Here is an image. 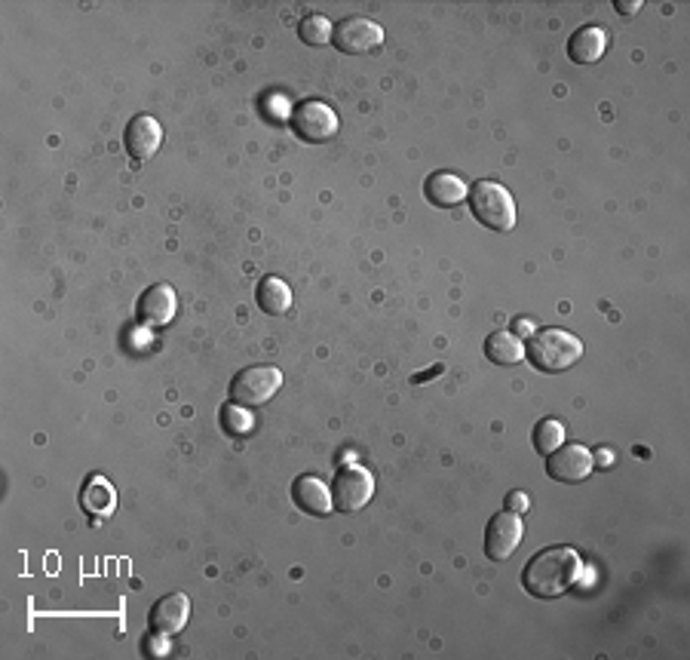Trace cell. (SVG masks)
<instances>
[{
	"label": "cell",
	"instance_id": "obj_16",
	"mask_svg": "<svg viewBox=\"0 0 690 660\" xmlns=\"http://www.w3.org/2000/svg\"><path fill=\"white\" fill-rule=\"evenodd\" d=\"M114 504H117V495H114V486L105 479V476H89L83 482L80 489V507L89 513V516H111L114 513Z\"/></svg>",
	"mask_w": 690,
	"mask_h": 660
},
{
	"label": "cell",
	"instance_id": "obj_24",
	"mask_svg": "<svg viewBox=\"0 0 690 660\" xmlns=\"http://www.w3.org/2000/svg\"><path fill=\"white\" fill-rule=\"evenodd\" d=\"M531 332H537L531 320H516V323H513V335H516V338H528Z\"/></svg>",
	"mask_w": 690,
	"mask_h": 660
},
{
	"label": "cell",
	"instance_id": "obj_18",
	"mask_svg": "<svg viewBox=\"0 0 690 660\" xmlns=\"http://www.w3.org/2000/svg\"><path fill=\"white\" fill-rule=\"evenodd\" d=\"M485 357L497 366H516L525 360V344L513 332H491L485 338Z\"/></svg>",
	"mask_w": 690,
	"mask_h": 660
},
{
	"label": "cell",
	"instance_id": "obj_20",
	"mask_svg": "<svg viewBox=\"0 0 690 660\" xmlns=\"http://www.w3.org/2000/svg\"><path fill=\"white\" fill-rule=\"evenodd\" d=\"M559 446H565V427L562 421L556 418H546L534 427V449L540 455H549V452H556Z\"/></svg>",
	"mask_w": 690,
	"mask_h": 660
},
{
	"label": "cell",
	"instance_id": "obj_11",
	"mask_svg": "<svg viewBox=\"0 0 690 660\" xmlns=\"http://www.w3.org/2000/svg\"><path fill=\"white\" fill-rule=\"evenodd\" d=\"M188 618H191V599L184 596V593H169V596H163L154 608H151V618H148V624H151V633L154 636H175V633H181L184 630V624H188Z\"/></svg>",
	"mask_w": 690,
	"mask_h": 660
},
{
	"label": "cell",
	"instance_id": "obj_10",
	"mask_svg": "<svg viewBox=\"0 0 690 660\" xmlns=\"http://www.w3.org/2000/svg\"><path fill=\"white\" fill-rule=\"evenodd\" d=\"M123 145H126V154H129L132 160L145 163V160H151V157L160 151V145H163V129H160V123H157L151 114H138V117H132L129 126H126Z\"/></svg>",
	"mask_w": 690,
	"mask_h": 660
},
{
	"label": "cell",
	"instance_id": "obj_2",
	"mask_svg": "<svg viewBox=\"0 0 690 660\" xmlns=\"http://www.w3.org/2000/svg\"><path fill=\"white\" fill-rule=\"evenodd\" d=\"M525 357L540 372H565L583 357V341L565 329H537L528 338Z\"/></svg>",
	"mask_w": 690,
	"mask_h": 660
},
{
	"label": "cell",
	"instance_id": "obj_14",
	"mask_svg": "<svg viewBox=\"0 0 690 660\" xmlns=\"http://www.w3.org/2000/svg\"><path fill=\"white\" fill-rule=\"evenodd\" d=\"M605 47H608L605 31L595 28V25H586V28L574 31V37L568 40V56L577 65H592L605 56Z\"/></svg>",
	"mask_w": 690,
	"mask_h": 660
},
{
	"label": "cell",
	"instance_id": "obj_15",
	"mask_svg": "<svg viewBox=\"0 0 690 660\" xmlns=\"http://www.w3.org/2000/svg\"><path fill=\"white\" fill-rule=\"evenodd\" d=\"M424 194L433 206H457V203H464L470 188L464 185V179H457L454 172H433L427 185H424Z\"/></svg>",
	"mask_w": 690,
	"mask_h": 660
},
{
	"label": "cell",
	"instance_id": "obj_19",
	"mask_svg": "<svg viewBox=\"0 0 690 660\" xmlns=\"http://www.w3.org/2000/svg\"><path fill=\"white\" fill-rule=\"evenodd\" d=\"M298 37L307 47H326V43H332V22L322 13H307L298 22Z\"/></svg>",
	"mask_w": 690,
	"mask_h": 660
},
{
	"label": "cell",
	"instance_id": "obj_1",
	"mask_svg": "<svg viewBox=\"0 0 690 660\" xmlns=\"http://www.w3.org/2000/svg\"><path fill=\"white\" fill-rule=\"evenodd\" d=\"M580 568V556L571 547H549L531 556L522 571V587L534 599H559L577 584Z\"/></svg>",
	"mask_w": 690,
	"mask_h": 660
},
{
	"label": "cell",
	"instance_id": "obj_4",
	"mask_svg": "<svg viewBox=\"0 0 690 660\" xmlns=\"http://www.w3.org/2000/svg\"><path fill=\"white\" fill-rule=\"evenodd\" d=\"M280 387H283V372L276 366L258 363V366H249V369L234 375V381H230V400H234L237 406H246V409L264 406L273 400Z\"/></svg>",
	"mask_w": 690,
	"mask_h": 660
},
{
	"label": "cell",
	"instance_id": "obj_25",
	"mask_svg": "<svg viewBox=\"0 0 690 660\" xmlns=\"http://www.w3.org/2000/svg\"><path fill=\"white\" fill-rule=\"evenodd\" d=\"M617 10H620L623 16H632L635 10H641V0H629V4H617Z\"/></svg>",
	"mask_w": 690,
	"mask_h": 660
},
{
	"label": "cell",
	"instance_id": "obj_6",
	"mask_svg": "<svg viewBox=\"0 0 690 660\" xmlns=\"http://www.w3.org/2000/svg\"><path fill=\"white\" fill-rule=\"evenodd\" d=\"M292 129L304 142H329L338 132V114L319 99H307L292 108Z\"/></svg>",
	"mask_w": 690,
	"mask_h": 660
},
{
	"label": "cell",
	"instance_id": "obj_23",
	"mask_svg": "<svg viewBox=\"0 0 690 660\" xmlns=\"http://www.w3.org/2000/svg\"><path fill=\"white\" fill-rule=\"evenodd\" d=\"M442 372H445V366H442V363H436L433 369H427V372H418V375H414V378H411V384H427L430 378H436V375H442Z\"/></svg>",
	"mask_w": 690,
	"mask_h": 660
},
{
	"label": "cell",
	"instance_id": "obj_26",
	"mask_svg": "<svg viewBox=\"0 0 690 660\" xmlns=\"http://www.w3.org/2000/svg\"><path fill=\"white\" fill-rule=\"evenodd\" d=\"M595 455H598V458H595V464H602V467H605V464H611V452H608V449H598Z\"/></svg>",
	"mask_w": 690,
	"mask_h": 660
},
{
	"label": "cell",
	"instance_id": "obj_22",
	"mask_svg": "<svg viewBox=\"0 0 690 660\" xmlns=\"http://www.w3.org/2000/svg\"><path fill=\"white\" fill-rule=\"evenodd\" d=\"M506 510H510V513H525L528 510V495L525 492H510V495H506Z\"/></svg>",
	"mask_w": 690,
	"mask_h": 660
},
{
	"label": "cell",
	"instance_id": "obj_12",
	"mask_svg": "<svg viewBox=\"0 0 690 660\" xmlns=\"http://www.w3.org/2000/svg\"><path fill=\"white\" fill-rule=\"evenodd\" d=\"M175 307H178V298H175V289L166 286V283H157L151 289L142 292V298H138V320H142V326H166L172 323L175 317Z\"/></svg>",
	"mask_w": 690,
	"mask_h": 660
},
{
	"label": "cell",
	"instance_id": "obj_21",
	"mask_svg": "<svg viewBox=\"0 0 690 660\" xmlns=\"http://www.w3.org/2000/svg\"><path fill=\"white\" fill-rule=\"evenodd\" d=\"M221 424L227 433H234V436H243V433H252L255 421H252V412L246 406H224L221 409Z\"/></svg>",
	"mask_w": 690,
	"mask_h": 660
},
{
	"label": "cell",
	"instance_id": "obj_7",
	"mask_svg": "<svg viewBox=\"0 0 690 660\" xmlns=\"http://www.w3.org/2000/svg\"><path fill=\"white\" fill-rule=\"evenodd\" d=\"M372 495H375V479H372V473H368V470H362V467H344L335 476V486H332L335 510L356 513V510H362L368 501H372Z\"/></svg>",
	"mask_w": 690,
	"mask_h": 660
},
{
	"label": "cell",
	"instance_id": "obj_3",
	"mask_svg": "<svg viewBox=\"0 0 690 660\" xmlns=\"http://www.w3.org/2000/svg\"><path fill=\"white\" fill-rule=\"evenodd\" d=\"M470 212L476 215V222H482L488 231L506 234L516 228V203L503 185L497 182H476L467 194Z\"/></svg>",
	"mask_w": 690,
	"mask_h": 660
},
{
	"label": "cell",
	"instance_id": "obj_17",
	"mask_svg": "<svg viewBox=\"0 0 690 660\" xmlns=\"http://www.w3.org/2000/svg\"><path fill=\"white\" fill-rule=\"evenodd\" d=\"M255 301L267 317H283L292 307V289L280 277H264L255 289Z\"/></svg>",
	"mask_w": 690,
	"mask_h": 660
},
{
	"label": "cell",
	"instance_id": "obj_9",
	"mask_svg": "<svg viewBox=\"0 0 690 660\" xmlns=\"http://www.w3.org/2000/svg\"><path fill=\"white\" fill-rule=\"evenodd\" d=\"M522 535H525V525L516 513H497L491 522H488V532H485V553L488 559H510L516 553V547L522 544Z\"/></svg>",
	"mask_w": 690,
	"mask_h": 660
},
{
	"label": "cell",
	"instance_id": "obj_13",
	"mask_svg": "<svg viewBox=\"0 0 690 660\" xmlns=\"http://www.w3.org/2000/svg\"><path fill=\"white\" fill-rule=\"evenodd\" d=\"M292 498L295 504L310 513V516H329L335 510V501H332V492L329 486L322 479L316 476H301L295 479V486H292Z\"/></svg>",
	"mask_w": 690,
	"mask_h": 660
},
{
	"label": "cell",
	"instance_id": "obj_5",
	"mask_svg": "<svg viewBox=\"0 0 690 660\" xmlns=\"http://www.w3.org/2000/svg\"><path fill=\"white\" fill-rule=\"evenodd\" d=\"M332 43H335L341 53H347V56H365V53H372V50L381 47V43H384V31L372 19L350 16V19H344V22H338L332 28Z\"/></svg>",
	"mask_w": 690,
	"mask_h": 660
},
{
	"label": "cell",
	"instance_id": "obj_8",
	"mask_svg": "<svg viewBox=\"0 0 690 660\" xmlns=\"http://www.w3.org/2000/svg\"><path fill=\"white\" fill-rule=\"evenodd\" d=\"M592 467H595V455L580 443L559 446L556 452L546 455V473L556 482H583L592 473Z\"/></svg>",
	"mask_w": 690,
	"mask_h": 660
}]
</instances>
